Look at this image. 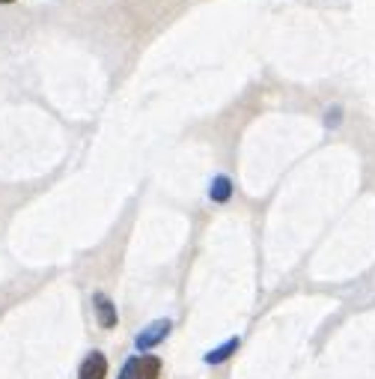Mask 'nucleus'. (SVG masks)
I'll return each mask as SVG.
<instances>
[{"label":"nucleus","mask_w":375,"mask_h":379,"mask_svg":"<svg viewBox=\"0 0 375 379\" xmlns=\"http://www.w3.org/2000/svg\"><path fill=\"white\" fill-rule=\"evenodd\" d=\"M158 373H161V361L155 355L138 358V379H158Z\"/></svg>","instance_id":"obj_6"},{"label":"nucleus","mask_w":375,"mask_h":379,"mask_svg":"<svg viewBox=\"0 0 375 379\" xmlns=\"http://www.w3.org/2000/svg\"><path fill=\"white\" fill-rule=\"evenodd\" d=\"M238 347H242V340L238 338H230L224 347H217V350H212V353H206V365H220V361H227Z\"/></svg>","instance_id":"obj_5"},{"label":"nucleus","mask_w":375,"mask_h":379,"mask_svg":"<svg viewBox=\"0 0 375 379\" xmlns=\"http://www.w3.org/2000/svg\"><path fill=\"white\" fill-rule=\"evenodd\" d=\"M170 328H173V323H170V320H155V323L146 325L143 332L138 335L134 347H138V350H152V347H158V343L170 335Z\"/></svg>","instance_id":"obj_1"},{"label":"nucleus","mask_w":375,"mask_h":379,"mask_svg":"<svg viewBox=\"0 0 375 379\" xmlns=\"http://www.w3.org/2000/svg\"><path fill=\"white\" fill-rule=\"evenodd\" d=\"M119 379H138V358H128L123 370H119Z\"/></svg>","instance_id":"obj_7"},{"label":"nucleus","mask_w":375,"mask_h":379,"mask_svg":"<svg viewBox=\"0 0 375 379\" xmlns=\"http://www.w3.org/2000/svg\"><path fill=\"white\" fill-rule=\"evenodd\" d=\"M105 376H108V358L101 353H90L87 358H83L78 379H105Z\"/></svg>","instance_id":"obj_2"},{"label":"nucleus","mask_w":375,"mask_h":379,"mask_svg":"<svg viewBox=\"0 0 375 379\" xmlns=\"http://www.w3.org/2000/svg\"><path fill=\"white\" fill-rule=\"evenodd\" d=\"M93 302H96V310H98V323H101V328H113L116 325V305L108 299L105 293H96L93 295Z\"/></svg>","instance_id":"obj_3"},{"label":"nucleus","mask_w":375,"mask_h":379,"mask_svg":"<svg viewBox=\"0 0 375 379\" xmlns=\"http://www.w3.org/2000/svg\"><path fill=\"white\" fill-rule=\"evenodd\" d=\"M0 4H15V0H0Z\"/></svg>","instance_id":"obj_8"},{"label":"nucleus","mask_w":375,"mask_h":379,"mask_svg":"<svg viewBox=\"0 0 375 379\" xmlns=\"http://www.w3.org/2000/svg\"><path fill=\"white\" fill-rule=\"evenodd\" d=\"M209 197L215 203H227L230 197H232V183L227 176H215L212 179V188H209Z\"/></svg>","instance_id":"obj_4"}]
</instances>
